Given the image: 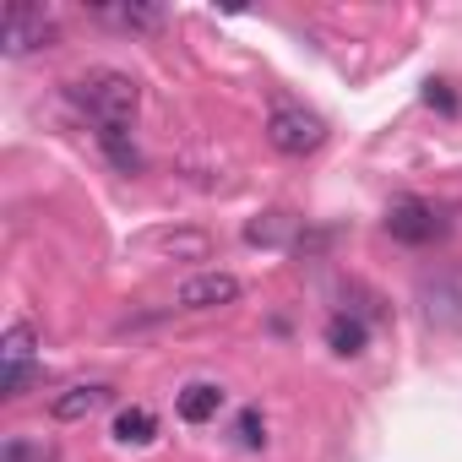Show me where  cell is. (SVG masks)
<instances>
[{
	"instance_id": "cell-1",
	"label": "cell",
	"mask_w": 462,
	"mask_h": 462,
	"mask_svg": "<svg viewBox=\"0 0 462 462\" xmlns=\"http://www.w3.org/2000/svg\"><path fill=\"white\" fill-rule=\"evenodd\" d=\"M71 98L88 109V120H93L98 131H131V120H136V109H142V82L125 77V71L98 66V71H88V77L71 82Z\"/></svg>"
},
{
	"instance_id": "cell-2",
	"label": "cell",
	"mask_w": 462,
	"mask_h": 462,
	"mask_svg": "<svg viewBox=\"0 0 462 462\" xmlns=\"http://www.w3.org/2000/svg\"><path fill=\"white\" fill-rule=\"evenodd\" d=\"M267 142H273L278 152H289V158L321 152V142H327V120L310 115V109L283 104V109H273V120H267Z\"/></svg>"
},
{
	"instance_id": "cell-3",
	"label": "cell",
	"mask_w": 462,
	"mask_h": 462,
	"mask_svg": "<svg viewBox=\"0 0 462 462\" xmlns=\"http://www.w3.org/2000/svg\"><path fill=\"white\" fill-rule=\"evenodd\" d=\"M386 235L402 240V245H430V240L440 235V217H435L430 201H419V196H397V201L386 207Z\"/></svg>"
},
{
	"instance_id": "cell-4",
	"label": "cell",
	"mask_w": 462,
	"mask_h": 462,
	"mask_svg": "<svg viewBox=\"0 0 462 462\" xmlns=\"http://www.w3.org/2000/svg\"><path fill=\"white\" fill-rule=\"evenodd\" d=\"M6 55H33L44 44H55V23L39 12V6H23V0H12L6 6Z\"/></svg>"
},
{
	"instance_id": "cell-5",
	"label": "cell",
	"mask_w": 462,
	"mask_h": 462,
	"mask_svg": "<svg viewBox=\"0 0 462 462\" xmlns=\"http://www.w3.org/2000/svg\"><path fill=\"white\" fill-rule=\"evenodd\" d=\"M240 300V278L235 273H196L174 289V305L180 310H223Z\"/></svg>"
},
{
	"instance_id": "cell-6",
	"label": "cell",
	"mask_w": 462,
	"mask_h": 462,
	"mask_svg": "<svg viewBox=\"0 0 462 462\" xmlns=\"http://www.w3.org/2000/svg\"><path fill=\"white\" fill-rule=\"evenodd\" d=\"M109 397H115V386H104V381H82V386H66V392H55L50 413H55L60 424H77V419L98 413V408H104Z\"/></svg>"
},
{
	"instance_id": "cell-7",
	"label": "cell",
	"mask_w": 462,
	"mask_h": 462,
	"mask_svg": "<svg viewBox=\"0 0 462 462\" xmlns=\"http://www.w3.org/2000/svg\"><path fill=\"white\" fill-rule=\"evenodd\" d=\"M147 245L174 256V262H207V251H212V240L201 235V228H169V235H152Z\"/></svg>"
},
{
	"instance_id": "cell-8",
	"label": "cell",
	"mask_w": 462,
	"mask_h": 462,
	"mask_svg": "<svg viewBox=\"0 0 462 462\" xmlns=\"http://www.w3.org/2000/svg\"><path fill=\"white\" fill-rule=\"evenodd\" d=\"M180 419L185 424H207V419H217V408H223V386H212V381H190L185 392H180Z\"/></svg>"
},
{
	"instance_id": "cell-9",
	"label": "cell",
	"mask_w": 462,
	"mask_h": 462,
	"mask_svg": "<svg viewBox=\"0 0 462 462\" xmlns=\"http://www.w3.org/2000/svg\"><path fill=\"white\" fill-rule=\"evenodd\" d=\"M39 359V332L28 321H12L6 337H0V370H17V365H33Z\"/></svg>"
},
{
	"instance_id": "cell-10",
	"label": "cell",
	"mask_w": 462,
	"mask_h": 462,
	"mask_svg": "<svg viewBox=\"0 0 462 462\" xmlns=\"http://www.w3.org/2000/svg\"><path fill=\"white\" fill-rule=\"evenodd\" d=\"M327 348H332V354H343V359L365 354V321H359V316H348V310H337V316L327 321Z\"/></svg>"
},
{
	"instance_id": "cell-11",
	"label": "cell",
	"mask_w": 462,
	"mask_h": 462,
	"mask_svg": "<svg viewBox=\"0 0 462 462\" xmlns=\"http://www.w3.org/2000/svg\"><path fill=\"white\" fill-rule=\"evenodd\" d=\"M152 435H158L152 408H120V413H115V440H120V446H147Z\"/></svg>"
},
{
	"instance_id": "cell-12",
	"label": "cell",
	"mask_w": 462,
	"mask_h": 462,
	"mask_svg": "<svg viewBox=\"0 0 462 462\" xmlns=\"http://www.w3.org/2000/svg\"><path fill=\"white\" fill-rule=\"evenodd\" d=\"M98 142H104V152H109V163L120 174H136L142 169V152L131 147V131H98Z\"/></svg>"
},
{
	"instance_id": "cell-13",
	"label": "cell",
	"mask_w": 462,
	"mask_h": 462,
	"mask_svg": "<svg viewBox=\"0 0 462 462\" xmlns=\"http://www.w3.org/2000/svg\"><path fill=\"white\" fill-rule=\"evenodd\" d=\"M98 12L120 28H158L163 23V6H98Z\"/></svg>"
},
{
	"instance_id": "cell-14",
	"label": "cell",
	"mask_w": 462,
	"mask_h": 462,
	"mask_svg": "<svg viewBox=\"0 0 462 462\" xmlns=\"http://www.w3.org/2000/svg\"><path fill=\"white\" fill-rule=\"evenodd\" d=\"M289 223H294L289 212H267L262 223H251V228H245V240H251V245H283V235H289Z\"/></svg>"
},
{
	"instance_id": "cell-15",
	"label": "cell",
	"mask_w": 462,
	"mask_h": 462,
	"mask_svg": "<svg viewBox=\"0 0 462 462\" xmlns=\"http://www.w3.org/2000/svg\"><path fill=\"white\" fill-rule=\"evenodd\" d=\"M33 375H39V365H17V370H0V392H6V397H23V392L33 386Z\"/></svg>"
},
{
	"instance_id": "cell-16",
	"label": "cell",
	"mask_w": 462,
	"mask_h": 462,
	"mask_svg": "<svg viewBox=\"0 0 462 462\" xmlns=\"http://www.w3.org/2000/svg\"><path fill=\"white\" fill-rule=\"evenodd\" d=\"M235 435H240V446H251V451H256V446L267 440V435H262V413H256V408H245V413H240V424H235Z\"/></svg>"
},
{
	"instance_id": "cell-17",
	"label": "cell",
	"mask_w": 462,
	"mask_h": 462,
	"mask_svg": "<svg viewBox=\"0 0 462 462\" xmlns=\"http://www.w3.org/2000/svg\"><path fill=\"white\" fill-rule=\"evenodd\" d=\"M424 104L440 109V115H457V98L446 93V82H430V88H424Z\"/></svg>"
}]
</instances>
